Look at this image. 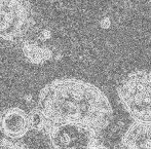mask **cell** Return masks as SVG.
I'll return each mask as SVG.
<instances>
[{
	"mask_svg": "<svg viewBox=\"0 0 151 149\" xmlns=\"http://www.w3.org/2000/svg\"><path fill=\"white\" fill-rule=\"evenodd\" d=\"M33 130L47 134L64 123H80L101 133L109 125L113 109L98 86L77 78L52 80L41 89L30 112Z\"/></svg>",
	"mask_w": 151,
	"mask_h": 149,
	"instance_id": "1",
	"label": "cell"
},
{
	"mask_svg": "<svg viewBox=\"0 0 151 149\" xmlns=\"http://www.w3.org/2000/svg\"><path fill=\"white\" fill-rule=\"evenodd\" d=\"M121 105L134 121L151 123V72L136 70L129 73L117 86Z\"/></svg>",
	"mask_w": 151,
	"mask_h": 149,
	"instance_id": "2",
	"label": "cell"
},
{
	"mask_svg": "<svg viewBox=\"0 0 151 149\" xmlns=\"http://www.w3.org/2000/svg\"><path fill=\"white\" fill-rule=\"evenodd\" d=\"M34 24L28 0H0V43H22Z\"/></svg>",
	"mask_w": 151,
	"mask_h": 149,
	"instance_id": "3",
	"label": "cell"
},
{
	"mask_svg": "<svg viewBox=\"0 0 151 149\" xmlns=\"http://www.w3.org/2000/svg\"><path fill=\"white\" fill-rule=\"evenodd\" d=\"M99 132L80 123H64L52 129L46 136L52 149H88L99 144Z\"/></svg>",
	"mask_w": 151,
	"mask_h": 149,
	"instance_id": "4",
	"label": "cell"
},
{
	"mask_svg": "<svg viewBox=\"0 0 151 149\" xmlns=\"http://www.w3.org/2000/svg\"><path fill=\"white\" fill-rule=\"evenodd\" d=\"M33 130L30 113L20 107L6 108L0 114V131L7 139L19 140Z\"/></svg>",
	"mask_w": 151,
	"mask_h": 149,
	"instance_id": "5",
	"label": "cell"
},
{
	"mask_svg": "<svg viewBox=\"0 0 151 149\" xmlns=\"http://www.w3.org/2000/svg\"><path fill=\"white\" fill-rule=\"evenodd\" d=\"M119 149H151V123H132L121 138Z\"/></svg>",
	"mask_w": 151,
	"mask_h": 149,
	"instance_id": "6",
	"label": "cell"
},
{
	"mask_svg": "<svg viewBox=\"0 0 151 149\" xmlns=\"http://www.w3.org/2000/svg\"><path fill=\"white\" fill-rule=\"evenodd\" d=\"M22 52L28 62L34 65H41L52 58V52L50 48L30 40L22 42Z\"/></svg>",
	"mask_w": 151,
	"mask_h": 149,
	"instance_id": "7",
	"label": "cell"
},
{
	"mask_svg": "<svg viewBox=\"0 0 151 149\" xmlns=\"http://www.w3.org/2000/svg\"><path fill=\"white\" fill-rule=\"evenodd\" d=\"M0 149H27V148L21 142L4 138V139H0Z\"/></svg>",
	"mask_w": 151,
	"mask_h": 149,
	"instance_id": "8",
	"label": "cell"
},
{
	"mask_svg": "<svg viewBox=\"0 0 151 149\" xmlns=\"http://www.w3.org/2000/svg\"><path fill=\"white\" fill-rule=\"evenodd\" d=\"M88 149H110V148L106 147V146L102 145L101 143H99V144H97V145L93 146V147H91V148H88Z\"/></svg>",
	"mask_w": 151,
	"mask_h": 149,
	"instance_id": "9",
	"label": "cell"
}]
</instances>
